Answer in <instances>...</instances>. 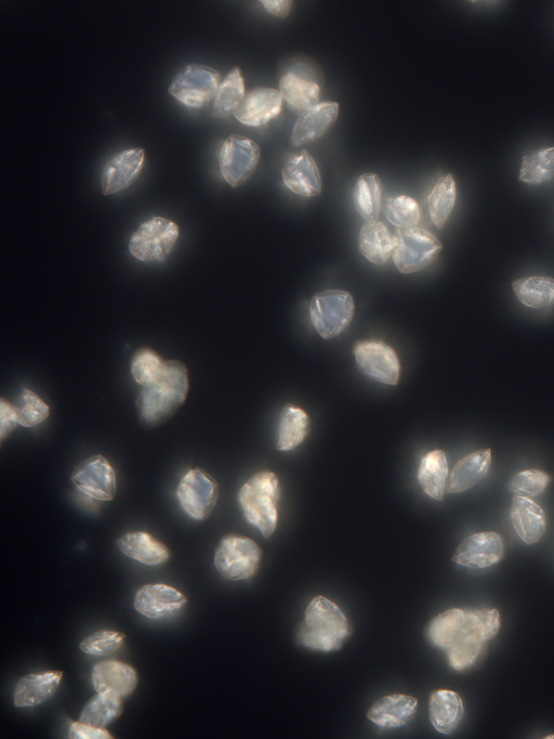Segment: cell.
I'll use <instances>...</instances> for the list:
<instances>
[{
	"label": "cell",
	"instance_id": "1",
	"mask_svg": "<svg viewBox=\"0 0 554 739\" xmlns=\"http://www.w3.org/2000/svg\"><path fill=\"white\" fill-rule=\"evenodd\" d=\"M189 393L188 370L182 362L167 361L163 378L143 387L137 398V411L141 424L148 429L166 423L186 401Z\"/></svg>",
	"mask_w": 554,
	"mask_h": 739
},
{
	"label": "cell",
	"instance_id": "2",
	"mask_svg": "<svg viewBox=\"0 0 554 739\" xmlns=\"http://www.w3.org/2000/svg\"><path fill=\"white\" fill-rule=\"evenodd\" d=\"M350 634L349 621L340 607L324 596H316L307 607L297 639L311 650L329 653L340 650Z\"/></svg>",
	"mask_w": 554,
	"mask_h": 739
},
{
	"label": "cell",
	"instance_id": "3",
	"mask_svg": "<svg viewBox=\"0 0 554 739\" xmlns=\"http://www.w3.org/2000/svg\"><path fill=\"white\" fill-rule=\"evenodd\" d=\"M280 498L279 478L269 471L255 474L239 492V502L246 521L256 527L265 538H270L276 529L279 521L277 504Z\"/></svg>",
	"mask_w": 554,
	"mask_h": 739
},
{
	"label": "cell",
	"instance_id": "4",
	"mask_svg": "<svg viewBox=\"0 0 554 739\" xmlns=\"http://www.w3.org/2000/svg\"><path fill=\"white\" fill-rule=\"evenodd\" d=\"M393 237V262L405 275L429 267L443 249L442 243L432 233L418 227L398 229Z\"/></svg>",
	"mask_w": 554,
	"mask_h": 739
},
{
	"label": "cell",
	"instance_id": "5",
	"mask_svg": "<svg viewBox=\"0 0 554 739\" xmlns=\"http://www.w3.org/2000/svg\"><path fill=\"white\" fill-rule=\"evenodd\" d=\"M354 310L353 297L348 291H323L315 294L310 303L311 322L324 340H332L350 326Z\"/></svg>",
	"mask_w": 554,
	"mask_h": 739
},
{
	"label": "cell",
	"instance_id": "6",
	"mask_svg": "<svg viewBox=\"0 0 554 739\" xmlns=\"http://www.w3.org/2000/svg\"><path fill=\"white\" fill-rule=\"evenodd\" d=\"M261 557L262 552L254 540L230 535L219 543L215 565L219 574L226 579L247 580L256 575Z\"/></svg>",
	"mask_w": 554,
	"mask_h": 739
},
{
	"label": "cell",
	"instance_id": "7",
	"mask_svg": "<svg viewBox=\"0 0 554 739\" xmlns=\"http://www.w3.org/2000/svg\"><path fill=\"white\" fill-rule=\"evenodd\" d=\"M179 228L171 220L154 217L131 236L129 251L142 262H164L173 251Z\"/></svg>",
	"mask_w": 554,
	"mask_h": 739
},
{
	"label": "cell",
	"instance_id": "8",
	"mask_svg": "<svg viewBox=\"0 0 554 739\" xmlns=\"http://www.w3.org/2000/svg\"><path fill=\"white\" fill-rule=\"evenodd\" d=\"M220 85V74L216 70L191 64L171 83L169 94L182 105L199 109L215 100Z\"/></svg>",
	"mask_w": 554,
	"mask_h": 739
},
{
	"label": "cell",
	"instance_id": "9",
	"mask_svg": "<svg viewBox=\"0 0 554 739\" xmlns=\"http://www.w3.org/2000/svg\"><path fill=\"white\" fill-rule=\"evenodd\" d=\"M260 161V147L252 139L232 135L220 150L219 166L224 180L239 188L252 178Z\"/></svg>",
	"mask_w": 554,
	"mask_h": 739
},
{
	"label": "cell",
	"instance_id": "10",
	"mask_svg": "<svg viewBox=\"0 0 554 739\" xmlns=\"http://www.w3.org/2000/svg\"><path fill=\"white\" fill-rule=\"evenodd\" d=\"M356 365L367 378L387 385H398L400 359L395 350L382 341L356 342L353 349Z\"/></svg>",
	"mask_w": 554,
	"mask_h": 739
},
{
	"label": "cell",
	"instance_id": "11",
	"mask_svg": "<svg viewBox=\"0 0 554 739\" xmlns=\"http://www.w3.org/2000/svg\"><path fill=\"white\" fill-rule=\"evenodd\" d=\"M218 484L201 469H194L181 479L177 497L181 508L195 521H204L216 507Z\"/></svg>",
	"mask_w": 554,
	"mask_h": 739
},
{
	"label": "cell",
	"instance_id": "12",
	"mask_svg": "<svg viewBox=\"0 0 554 739\" xmlns=\"http://www.w3.org/2000/svg\"><path fill=\"white\" fill-rule=\"evenodd\" d=\"M71 479L79 491L92 499L111 501L115 497L116 474L111 463L102 456L79 463Z\"/></svg>",
	"mask_w": 554,
	"mask_h": 739
},
{
	"label": "cell",
	"instance_id": "13",
	"mask_svg": "<svg viewBox=\"0 0 554 739\" xmlns=\"http://www.w3.org/2000/svg\"><path fill=\"white\" fill-rule=\"evenodd\" d=\"M503 538L496 533L474 534L461 542L453 555V562L464 567L483 569L503 560Z\"/></svg>",
	"mask_w": 554,
	"mask_h": 739
},
{
	"label": "cell",
	"instance_id": "14",
	"mask_svg": "<svg viewBox=\"0 0 554 739\" xmlns=\"http://www.w3.org/2000/svg\"><path fill=\"white\" fill-rule=\"evenodd\" d=\"M282 178L284 185L297 196L313 198L322 192L319 166L307 150L290 155L283 166Z\"/></svg>",
	"mask_w": 554,
	"mask_h": 739
},
{
	"label": "cell",
	"instance_id": "15",
	"mask_svg": "<svg viewBox=\"0 0 554 739\" xmlns=\"http://www.w3.org/2000/svg\"><path fill=\"white\" fill-rule=\"evenodd\" d=\"M283 103L284 99L280 89L258 87L246 95L234 116L237 121L246 126H265L281 114Z\"/></svg>",
	"mask_w": 554,
	"mask_h": 739
},
{
	"label": "cell",
	"instance_id": "16",
	"mask_svg": "<svg viewBox=\"0 0 554 739\" xmlns=\"http://www.w3.org/2000/svg\"><path fill=\"white\" fill-rule=\"evenodd\" d=\"M145 151L141 148L118 153L104 166L101 185L104 196L122 192L131 185L142 172Z\"/></svg>",
	"mask_w": 554,
	"mask_h": 739
},
{
	"label": "cell",
	"instance_id": "17",
	"mask_svg": "<svg viewBox=\"0 0 554 739\" xmlns=\"http://www.w3.org/2000/svg\"><path fill=\"white\" fill-rule=\"evenodd\" d=\"M187 603L186 596L174 588L149 585L137 592L135 608L138 613L150 619H163L180 611Z\"/></svg>",
	"mask_w": 554,
	"mask_h": 739
},
{
	"label": "cell",
	"instance_id": "18",
	"mask_svg": "<svg viewBox=\"0 0 554 739\" xmlns=\"http://www.w3.org/2000/svg\"><path fill=\"white\" fill-rule=\"evenodd\" d=\"M339 115V103L335 101L320 102L318 106L297 120L292 138V145L299 147L322 138L336 123Z\"/></svg>",
	"mask_w": 554,
	"mask_h": 739
},
{
	"label": "cell",
	"instance_id": "19",
	"mask_svg": "<svg viewBox=\"0 0 554 739\" xmlns=\"http://www.w3.org/2000/svg\"><path fill=\"white\" fill-rule=\"evenodd\" d=\"M137 683L136 671L118 661H105L92 670V684L97 693L124 699L134 693Z\"/></svg>",
	"mask_w": 554,
	"mask_h": 739
},
{
	"label": "cell",
	"instance_id": "20",
	"mask_svg": "<svg viewBox=\"0 0 554 739\" xmlns=\"http://www.w3.org/2000/svg\"><path fill=\"white\" fill-rule=\"evenodd\" d=\"M417 699L412 696L395 694L380 698L367 712L368 720L380 728H402L415 716Z\"/></svg>",
	"mask_w": 554,
	"mask_h": 739
},
{
	"label": "cell",
	"instance_id": "21",
	"mask_svg": "<svg viewBox=\"0 0 554 739\" xmlns=\"http://www.w3.org/2000/svg\"><path fill=\"white\" fill-rule=\"evenodd\" d=\"M510 516L514 529L524 543L532 546L543 538L547 526L546 514L532 499L514 496Z\"/></svg>",
	"mask_w": 554,
	"mask_h": 739
},
{
	"label": "cell",
	"instance_id": "22",
	"mask_svg": "<svg viewBox=\"0 0 554 739\" xmlns=\"http://www.w3.org/2000/svg\"><path fill=\"white\" fill-rule=\"evenodd\" d=\"M492 464V450L483 449L459 460L448 476L447 494H460L483 481Z\"/></svg>",
	"mask_w": 554,
	"mask_h": 739
},
{
	"label": "cell",
	"instance_id": "23",
	"mask_svg": "<svg viewBox=\"0 0 554 739\" xmlns=\"http://www.w3.org/2000/svg\"><path fill=\"white\" fill-rule=\"evenodd\" d=\"M280 92L288 108L299 116L307 114L320 103L319 84L295 72H288L281 77Z\"/></svg>",
	"mask_w": 554,
	"mask_h": 739
},
{
	"label": "cell",
	"instance_id": "24",
	"mask_svg": "<svg viewBox=\"0 0 554 739\" xmlns=\"http://www.w3.org/2000/svg\"><path fill=\"white\" fill-rule=\"evenodd\" d=\"M460 695L450 690L435 691L430 696L429 716L433 728L441 734H452L464 718Z\"/></svg>",
	"mask_w": 554,
	"mask_h": 739
},
{
	"label": "cell",
	"instance_id": "25",
	"mask_svg": "<svg viewBox=\"0 0 554 739\" xmlns=\"http://www.w3.org/2000/svg\"><path fill=\"white\" fill-rule=\"evenodd\" d=\"M61 679L59 671L29 674L16 687L15 706L33 708L47 702L57 692Z\"/></svg>",
	"mask_w": 554,
	"mask_h": 739
},
{
	"label": "cell",
	"instance_id": "26",
	"mask_svg": "<svg viewBox=\"0 0 554 739\" xmlns=\"http://www.w3.org/2000/svg\"><path fill=\"white\" fill-rule=\"evenodd\" d=\"M484 643L485 640L480 630L474 624L468 609H466L465 625L446 652L451 666L458 671H463L472 666L474 661L477 660Z\"/></svg>",
	"mask_w": 554,
	"mask_h": 739
},
{
	"label": "cell",
	"instance_id": "27",
	"mask_svg": "<svg viewBox=\"0 0 554 739\" xmlns=\"http://www.w3.org/2000/svg\"><path fill=\"white\" fill-rule=\"evenodd\" d=\"M310 418L308 413L293 405L282 410L276 432V449L290 451L296 449L309 435Z\"/></svg>",
	"mask_w": 554,
	"mask_h": 739
},
{
	"label": "cell",
	"instance_id": "28",
	"mask_svg": "<svg viewBox=\"0 0 554 739\" xmlns=\"http://www.w3.org/2000/svg\"><path fill=\"white\" fill-rule=\"evenodd\" d=\"M359 250L368 262L377 266L384 265L392 257L394 237L378 220L366 222L360 231Z\"/></svg>",
	"mask_w": 554,
	"mask_h": 739
},
{
	"label": "cell",
	"instance_id": "29",
	"mask_svg": "<svg viewBox=\"0 0 554 739\" xmlns=\"http://www.w3.org/2000/svg\"><path fill=\"white\" fill-rule=\"evenodd\" d=\"M117 547L130 559L144 565H161L169 559L165 544L147 533L127 534L117 540Z\"/></svg>",
	"mask_w": 554,
	"mask_h": 739
},
{
	"label": "cell",
	"instance_id": "30",
	"mask_svg": "<svg viewBox=\"0 0 554 739\" xmlns=\"http://www.w3.org/2000/svg\"><path fill=\"white\" fill-rule=\"evenodd\" d=\"M448 476V462L443 450H433L422 458L418 483L430 498L438 501L444 499Z\"/></svg>",
	"mask_w": 554,
	"mask_h": 739
},
{
	"label": "cell",
	"instance_id": "31",
	"mask_svg": "<svg viewBox=\"0 0 554 739\" xmlns=\"http://www.w3.org/2000/svg\"><path fill=\"white\" fill-rule=\"evenodd\" d=\"M457 199V187L453 174L442 176L434 185L428 197V207L432 223L439 230L450 219Z\"/></svg>",
	"mask_w": 554,
	"mask_h": 739
},
{
	"label": "cell",
	"instance_id": "32",
	"mask_svg": "<svg viewBox=\"0 0 554 739\" xmlns=\"http://www.w3.org/2000/svg\"><path fill=\"white\" fill-rule=\"evenodd\" d=\"M356 211L365 219V222H375L381 211L382 186L380 178L375 173H365L358 181L353 193Z\"/></svg>",
	"mask_w": 554,
	"mask_h": 739
},
{
	"label": "cell",
	"instance_id": "33",
	"mask_svg": "<svg viewBox=\"0 0 554 739\" xmlns=\"http://www.w3.org/2000/svg\"><path fill=\"white\" fill-rule=\"evenodd\" d=\"M518 300L526 307L540 309L554 305V279L527 277L512 283Z\"/></svg>",
	"mask_w": 554,
	"mask_h": 739
},
{
	"label": "cell",
	"instance_id": "34",
	"mask_svg": "<svg viewBox=\"0 0 554 739\" xmlns=\"http://www.w3.org/2000/svg\"><path fill=\"white\" fill-rule=\"evenodd\" d=\"M466 621L465 609L453 608L435 617L428 627L427 635L430 643L447 652L463 629Z\"/></svg>",
	"mask_w": 554,
	"mask_h": 739
},
{
	"label": "cell",
	"instance_id": "35",
	"mask_svg": "<svg viewBox=\"0 0 554 739\" xmlns=\"http://www.w3.org/2000/svg\"><path fill=\"white\" fill-rule=\"evenodd\" d=\"M122 699L110 694L98 693L84 707L79 722L105 729L122 715Z\"/></svg>",
	"mask_w": 554,
	"mask_h": 739
},
{
	"label": "cell",
	"instance_id": "36",
	"mask_svg": "<svg viewBox=\"0 0 554 739\" xmlns=\"http://www.w3.org/2000/svg\"><path fill=\"white\" fill-rule=\"evenodd\" d=\"M246 97L245 82L240 68H234L221 83L214 100L215 112L228 118L239 109Z\"/></svg>",
	"mask_w": 554,
	"mask_h": 739
},
{
	"label": "cell",
	"instance_id": "37",
	"mask_svg": "<svg viewBox=\"0 0 554 739\" xmlns=\"http://www.w3.org/2000/svg\"><path fill=\"white\" fill-rule=\"evenodd\" d=\"M554 179V147L524 155L519 180L532 186L549 183Z\"/></svg>",
	"mask_w": 554,
	"mask_h": 739
},
{
	"label": "cell",
	"instance_id": "38",
	"mask_svg": "<svg viewBox=\"0 0 554 739\" xmlns=\"http://www.w3.org/2000/svg\"><path fill=\"white\" fill-rule=\"evenodd\" d=\"M167 369V361L163 360L150 348L137 350L131 360V374L142 387L150 386L163 378Z\"/></svg>",
	"mask_w": 554,
	"mask_h": 739
},
{
	"label": "cell",
	"instance_id": "39",
	"mask_svg": "<svg viewBox=\"0 0 554 739\" xmlns=\"http://www.w3.org/2000/svg\"><path fill=\"white\" fill-rule=\"evenodd\" d=\"M385 213L389 222L399 229L416 228L421 219L419 204L408 196L389 199Z\"/></svg>",
	"mask_w": 554,
	"mask_h": 739
},
{
	"label": "cell",
	"instance_id": "40",
	"mask_svg": "<svg viewBox=\"0 0 554 739\" xmlns=\"http://www.w3.org/2000/svg\"><path fill=\"white\" fill-rule=\"evenodd\" d=\"M551 482L550 476L542 470H526L514 475L508 483L514 496L535 498L544 494Z\"/></svg>",
	"mask_w": 554,
	"mask_h": 739
},
{
	"label": "cell",
	"instance_id": "41",
	"mask_svg": "<svg viewBox=\"0 0 554 739\" xmlns=\"http://www.w3.org/2000/svg\"><path fill=\"white\" fill-rule=\"evenodd\" d=\"M18 423L23 427H33L44 422L50 413L49 406L34 392L25 390L21 403L15 406Z\"/></svg>",
	"mask_w": 554,
	"mask_h": 739
},
{
	"label": "cell",
	"instance_id": "42",
	"mask_svg": "<svg viewBox=\"0 0 554 739\" xmlns=\"http://www.w3.org/2000/svg\"><path fill=\"white\" fill-rule=\"evenodd\" d=\"M125 635L117 631H99L89 635L79 647L92 656H107L113 654L124 642Z\"/></svg>",
	"mask_w": 554,
	"mask_h": 739
},
{
	"label": "cell",
	"instance_id": "43",
	"mask_svg": "<svg viewBox=\"0 0 554 739\" xmlns=\"http://www.w3.org/2000/svg\"><path fill=\"white\" fill-rule=\"evenodd\" d=\"M0 424H2V429H0L2 442L19 424L15 406L9 404L4 398L0 400Z\"/></svg>",
	"mask_w": 554,
	"mask_h": 739
},
{
	"label": "cell",
	"instance_id": "44",
	"mask_svg": "<svg viewBox=\"0 0 554 739\" xmlns=\"http://www.w3.org/2000/svg\"><path fill=\"white\" fill-rule=\"evenodd\" d=\"M69 737L74 739H110L112 736L105 729L95 728V726L82 722H75L71 725Z\"/></svg>",
	"mask_w": 554,
	"mask_h": 739
},
{
	"label": "cell",
	"instance_id": "45",
	"mask_svg": "<svg viewBox=\"0 0 554 739\" xmlns=\"http://www.w3.org/2000/svg\"><path fill=\"white\" fill-rule=\"evenodd\" d=\"M270 15L277 18H286L292 9V2L289 0H263L261 2Z\"/></svg>",
	"mask_w": 554,
	"mask_h": 739
}]
</instances>
